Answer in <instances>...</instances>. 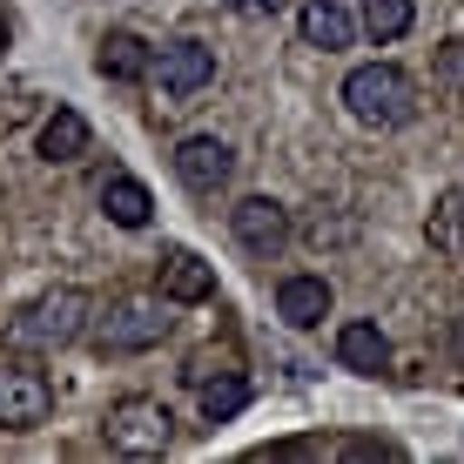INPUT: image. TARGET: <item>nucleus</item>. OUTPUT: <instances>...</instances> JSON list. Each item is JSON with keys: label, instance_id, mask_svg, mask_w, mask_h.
<instances>
[{"label": "nucleus", "instance_id": "obj_11", "mask_svg": "<svg viewBox=\"0 0 464 464\" xmlns=\"http://www.w3.org/2000/svg\"><path fill=\"white\" fill-rule=\"evenodd\" d=\"M162 296L182 303V310L188 303H209L216 296V263H202L196 249H169L162 256Z\"/></svg>", "mask_w": 464, "mask_h": 464}, {"label": "nucleus", "instance_id": "obj_2", "mask_svg": "<svg viewBox=\"0 0 464 464\" xmlns=\"http://www.w3.org/2000/svg\"><path fill=\"white\" fill-rule=\"evenodd\" d=\"M343 108L363 128H404L418 115V82L397 61H363V68L343 74Z\"/></svg>", "mask_w": 464, "mask_h": 464}, {"label": "nucleus", "instance_id": "obj_15", "mask_svg": "<svg viewBox=\"0 0 464 464\" xmlns=\"http://www.w3.org/2000/svg\"><path fill=\"white\" fill-rule=\"evenodd\" d=\"M337 363H343V371L377 377L383 363H391V337H383L377 324H363V316H357V324H343V330H337Z\"/></svg>", "mask_w": 464, "mask_h": 464}, {"label": "nucleus", "instance_id": "obj_3", "mask_svg": "<svg viewBox=\"0 0 464 464\" xmlns=\"http://www.w3.org/2000/svg\"><path fill=\"white\" fill-rule=\"evenodd\" d=\"M102 444L115 458H162L175 444V411L162 397H115L102 411Z\"/></svg>", "mask_w": 464, "mask_h": 464}, {"label": "nucleus", "instance_id": "obj_20", "mask_svg": "<svg viewBox=\"0 0 464 464\" xmlns=\"http://www.w3.org/2000/svg\"><path fill=\"white\" fill-rule=\"evenodd\" d=\"M229 14H243V21H276L283 0H229Z\"/></svg>", "mask_w": 464, "mask_h": 464}, {"label": "nucleus", "instance_id": "obj_7", "mask_svg": "<svg viewBox=\"0 0 464 464\" xmlns=\"http://www.w3.org/2000/svg\"><path fill=\"white\" fill-rule=\"evenodd\" d=\"M169 162H175V182H182V188L216 196V188H229V175H236V149L222 135H182Z\"/></svg>", "mask_w": 464, "mask_h": 464}, {"label": "nucleus", "instance_id": "obj_12", "mask_svg": "<svg viewBox=\"0 0 464 464\" xmlns=\"http://www.w3.org/2000/svg\"><path fill=\"white\" fill-rule=\"evenodd\" d=\"M276 316L290 330H316L330 316V283L324 276H283L276 283Z\"/></svg>", "mask_w": 464, "mask_h": 464}, {"label": "nucleus", "instance_id": "obj_16", "mask_svg": "<svg viewBox=\"0 0 464 464\" xmlns=\"http://www.w3.org/2000/svg\"><path fill=\"white\" fill-rule=\"evenodd\" d=\"M102 209L115 229H149V216H155V196L135 182V175H108L102 182Z\"/></svg>", "mask_w": 464, "mask_h": 464}, {"label": "nucleus", "instance_id": "obj_13", "mask_svg": "<svg viewBox=\"0 0 464 464\" xmlns=\"http://www.w3.org/2000/svg\"><path fill=\"white\" fill-rule=\"evenodd\" d=\"M94 68L108 82H141V74H155V47L141 34H128V27H115V34H102V47H94Z\"/></svg>", "mask_w": 464, "mask_h": 464}, {"label": "nucleus", "instance_id": "obj_14", "mask_svg": "<svg viewBox=\"0 0 464 464\" xmlns=\"http://www.w3.org/2000/svg\"><path fill=\"white\" fill-rule=\"evenodd\" d=\"M94 141V128L82 108H54V115L41 121V162H82Z\"/></svg>", "mask_w": 464, "mask_h": 464}, {"label": "nucleus", "instance_id": "obj_10", "mask_svg": "<svg viewBox=\"0 0 464 464\" xmlns=\"http://www.w3.org/2000/svg\"><path fill=\"white\" fill-rule=\"evenodd\" d=\"M296 34H303V47H324V54H343V47L357 41V14H350L343 0H310V7L296 14Z\"/></svg>", "mask_w": 464, "mask_h": 464}, {"label": "nucleus", "instance_id": "obj_9", "mask_svg": "<svg viewBox=\"0 0 464 464\" xmlns=\"http://www.w3.org/2000/svg\"><path fill=\"white\" fill-rule=\"evenodd\" d=\"M188 383L202 391V418L209 424H229V418H243V404H249V377L243 371H229V363H188Z\"/></svg>", "mask_w": 464, "mask_h": 464}, {"label": "nucleus", "instance_id": "obj_21", "mask_svg": "<svg viewBox=\"0 0 464 464\" xmlns=\"http://www.w3.org/2000/svg\"><path fill=\"white\" fill-rule=\"evenodd\" d=\"M451 343H458V357H464V316H458V330H451Z\"/></svg>", "mask_w": 464, "mask_h": 464}, {"label": "nucleus", "instance_id": "obj_6", "mask_svg": "<svg viewBox=\"0 0 464 464\" xmlns=\"http://www.w3.org/2000/svg\"><path fill=\"white\" fill-rule=\"evenodd\" d=\"M54 411V383L34 363H0V430H34Z\"/></svg>", "mask_w": 464, "mask_h": 464}, {"label": "nucleus", "instance_id": "obj_17", "mask_svg": "<svg viewBox=\"0 0 464 464\" xmlns=\"http://www.w3.org/2000/svg\"><path fill=\"white\" fill-rule=\"evenodd\" d=\"M411 21H418L411 0H363V34H371L377 47L397 41V34H411Z\"/></svg>", "mask_w": 464, "mask_h": 464}, {"label": "nucleus", "instance_id": "obj_1", "mask_svg": "<svg viewBox=\"0 0 464 464\" xmlns=\"http://www.w3.org/2000/svg\"><path fill=\"white\" fill-rule=\"evenodd\" d=\"M88 316H94V296H88V290H74V283H61V290L34 296V303H27V310L7 324V350H27V357L68 350V343L88 330Z\"/></svg>", "mask_w": 464, "mask_h": 464}, {"label": "nucleus", "instance_id": "obj_4", "mask_svg": "<svg viewBox=\"0 0 464 464\" xmlns=\"http://www.w3.org/2000/svg\"><path fill=\"white\" fill-rule=\"evenodd\" d=\"M169 296L162 303H149V296H128V303H115V310L108 316H94V350H102V357H141V350H155L169 337Z\"/></svg>", "mask_w": 464, "mask_h": 464}, {"label": "nucleus", "instance_id": "obj_5", "mask_svg": "<svg viewBox=\"0 0 464 464\" xmlns=\"http://www.w3.org/2000/svg\"><path fill=\"white\" fill-rule=\"evenodd\" d=\"M229 229H236V243H243L256 263H276L283 249H290V209H283V202H269V196H243L229 209Z\"/></svg>", "mask_w": 464, "mask_h": 464}, {"label": "nucleus", "instance_id": "obj_22", "mask_svg": "<svg viewBox=\"0 0 464 464\" xmlns=\"http://www.w3.org/2000/svg\"><path fill=\"white\" fill-rule=\"evenodd\" d=\"M0 47H7V21H0Z\"/></svg>", "mask_w": 464, "mask_h": 464}, {"label": "nucleus", "instance_id": "obj_8", "mask_svg": "<svg viewBox=\"0 0 464 464\" xmlns=\"http://www.w3.org/2000/svg\"><path fill=\"white\" fill-rule=\"evenodd\" d=\"M155 82H162L169 102L202 94V88L216 82V47H202V41H169L162 54H155Z\"/></svg>", "mask_w": 464, "mask_h": 464}, {"label": "nucleus", "instance_id": "obj_18", "mask_svg": "<svg viewBox=\"0 0 464 464\" xmlns=\"http://www.w3.org/2000/svg\"><path fill=\"white\" fill-rule=\"evenodd\" d=\"M424 236H430V249L464 256V196H438V209H430Z\"/></svg>", "mask_w": 464, "mask_h": 464}, {"label": "nucleus", "instance_id": "obj_19", "mask_svg": "<svg viewBox=\"0 0 464 464\" xmlns=\"http://www.w3.org/2000/svg\"><path fill=\"white\" fill-rule=\"evenodd\" d=\"M430 82L451 88V94H464V41H444L438 54H430Z\"/></svg>", "mask_w": 464, "mask_h": 464}]
</instances>
